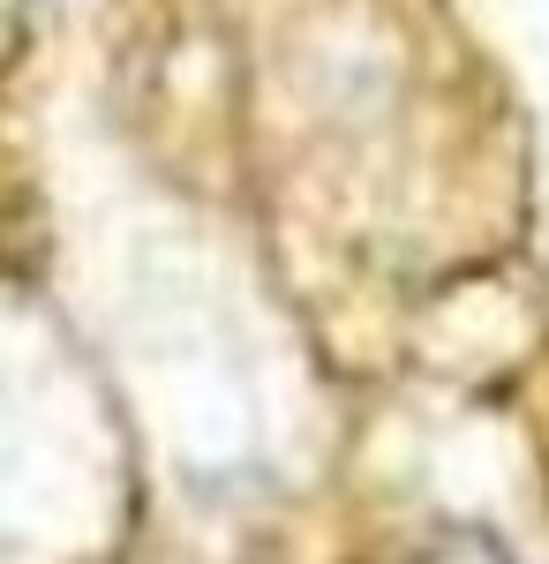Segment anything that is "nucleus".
<instances>
[{"label": "nucleus", "instance_id": "f257e3e1", "mask_svg": "<svg viewBox=\"0 0 549 564\" xmlns=\"http://www.w3.org/2000/svg\"><path fill=\"white\" fill-rule=\"evenodd\" d=\"M399 564H512V550L482 527H429Z\"/></svg>", "mask_w": 549, "mask_h": 564}]
</instances>
